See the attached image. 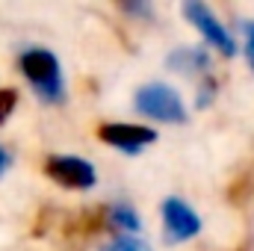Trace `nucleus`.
Instances as JSON below:
<instances>
[{
	"label": "nucleus",
	"mask_w": 254,
	"mask_h": 251,
	"mask_svg": "<svg viewBox=\"0 0 254 251\" xmlns=\"http://www.w3.org/2000/svg\"><path fill=\"white\" fill-rule=\"evenodd\" d=\"M18 65H21V74L36 86V92H39L42 101H48V104L63 101V95H65L63 71H60V60H57L51 51H45V48H30V51L21 54Z\"/></svg>",
	"instance_id": "obj_1"
},
{
	"label": "nucleus",
	"mask_w": 254,
	"mask_h": 251,
	"mask_svg": "<svg viewBox=\"0 0 254 251\" xmlns=\"http://www.w3.org/2000/svg\"><path fill=\"white\" fill-rule=\"evenodd\" d=\"M136 113L148 116V119H157V122H178L184 125L187 122V107L181 104L178 92L166 83H151V86H142L136 92Z\"/></svg>",
	"instance_id": "obj_2"
},
{
	"label": "nucleus",
	"mask_w": 254,
	"mask_h": 251,
	"mask_svg": "<svg viewBox=\"0 0 254 251\" xmlns=\"http://www.w3.org/2000/svg\"><path fill=\"white\" fill-rule=\"evenodd\" d=\"M45 172H48V178H54L57 184L68 189H92L98 181L95 166L80 157H48Z\"/></svg>",
	"instance_id": "obj_3"
},
{
	"label": "nucleus",
	"mask_w": 254,
	"mask_h": 251,
	"mask_svg": "<svg viewBox=\"0 0 254 251\" xmlns=\"http://www.w3.org/2000/svg\"><path fill=\"white\" fill-rule=\"evenodd\" d=\"M163 225H166V237L172 243H187L201 231V219L181 198H166L163 201Z\"/></svg>",
	"instance_id": "obj_4"
},
{
	"label": "nucleus",
	"mask_w": 254,
	"mask_h": 251,
	"mask_svg": "<svg viewBox=\"0 0 254 251\" xmlns=\"http://www.w3.org/2000/svg\"><path fill=\"white\" fill-rule=\"evenodd\" d=\"M184 15L190 18L192 24L204 33V39L213 45V48H219L225 57H234L237 54V45H234V39H231V33L219 24V18L204 6V3H198V0H190L187 6H184Z\"/></svg>",
	"instance_id": "obj_5"
},
{
	"label": "nucleus",
	"mask_w": 254,
	"mask_h": 251,
	"mask_svg": "<svg viewBox=\"0 0 254 251\" xmlns=\"http://www.w3.org/2000/svg\"><path fill=\"white\" fill-rule=\"evenodd\" d=\"M98 136L107 145H113V148H119L125 154H139L142 148L157 142V133L142 125H104L98 130Z\"/></svg>",
	"instance_id": "obj_6"
},
{
	"label": "nucleus",
	"mask_w": 254,
	"mask_h": 251,
	"mask_svg": "<svg viewBox=\"0 0 254 251\" xmlns=\"http://www.w3.org/2000/svg\"><path fill=\"white\" fill-rule=\"evenodd\" d=\"M207 54L204 51H195V48H187V51H178L169 57V68H178L184 74H192V71H207Z\"/></svg>",
	"instance_id": "obj_7"
},
{
	"label": "nucleus",
	"mask_w": 254,
	"mask_h": 251,
	"mask_svg": "<svg viewBox=\"0 0 254 251\" xmlns=\"http://www.w3.org/2000/svg\"><path fill=\"white\" fill-rule=\"evenodd\" d=\"M107 219H110V225H113L116 231H125V237H130V234L139 231V216H136V210H133L130 204H113V207L107 210Z\"/></svg>",
	"instance_id": "obj_8"
},
{
	"label": "nucleus",
	"mask_w": 254,
	"mask_h": 251,
	"mask_svg": "<svg viewBox=\"0 0 254 251\" xmlns=\"http://www.w3.org/2000/svg\"><path fill=\"white\" fill-rule=\"evenodd\" d=\"M101 251H151V246L139 237H116L110 246H104Z\"/></svg>",
	"instance_id": "obj_9"
},
{
	"label": "nucleus",
	"mask_w": 254,
	"mask_h": 251,
	"mask_svg": "<svg viewBox=\"0 0 254 251\" xmlns=\"http://www.w3.org/2000/svg\"><path fill=\"white\" fill-rule=\"evenodd\" d=\"M15 104H18V92L15 89H0V125H6V119L12 116Z\"/></svg>",
	"instance_id": "obj_10"
},
{
	"label": "nucleus",
	"mask_w": 254,
	"mask_h": 251,
	"mask_svg": "<svg viewBox=\"0 0 254 251\" xmlns=\"http://www.w3.org/2000/svg\"><path fill=\"white\" fill-rule=\"evenodd\" d=\"M198 95H201V98H195V104H198V110H204V107H210V104H213V95H216V80H213V77H207Z\"/></svg>",
	"instance_id": "obj_11"
},
{
	"label": "nucleus",
	"mask_w": 254,
	"mask_h": 251,
	"mask_svg": "<svg viewBox=\"0 0 254 251\" xmlns=\"http://www.w3.org/2000/svg\"><path fill=\"white\" fill-rule=\"evenodd\" d=\"M246 30H249V48H246V57H249V63L254 68V24H246Z\"/></svg>",
	"instance_id": "obj_12"
},
{
	"label": "nucleus",
	"mask_w": 254,
	"mask_h": 251,
	"mask_svg": "<svg viewBox=\"0 0 254 251\" xmlns=\"http://www.w3.org/2000/svg\"><path fill=\"white\" fill-rule=\"evenodd\" d=\"M9 163H12V157L6 154V148H0V175H3L6 169H9Z\"/></svg>",
	"instance_id": "obj_13"
}]
</instances>
